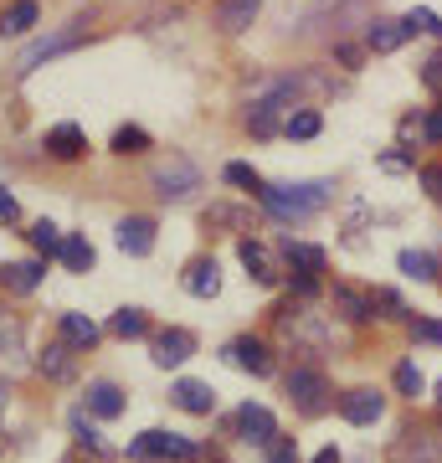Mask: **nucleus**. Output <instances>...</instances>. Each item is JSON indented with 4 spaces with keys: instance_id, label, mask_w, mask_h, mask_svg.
<instances>
[{
    "instance_id": "nucleus-10",
    "label": "nucleus",
    "mask_w": 442,
    "mask_h": 463,
    "mask_svg": "<svg viewBox=\"0 0 442 463\" xmlns=\"http://www.w3.org/2000/svg\"><path fill=\"white\" fill-rule=\"evenodd\" d=\"M283 335H288L298 350H324L329 340H334V330H329L319 315H294V309L283 315Z\"/></svg>"
},
{
    "instance_id": "nucleus-44",
    "label": "nucleus",
    "mask_w": 442,
    "mask_h": 463,
    "mask_svg": "<svg viewBox=\"0 0 442 463\" xmlns=\"http://www.w3.org/2000/svg\"><path fill=\"white\" fill-rule=\"evenodd\" d=\"M381 170L401 175V170H411V155H401V149H386V155H381Z\"/></svg>"
},
{
    "instance_id": "nucleus-27",
    "label": "nucleus",
    "mask_w": 442,
    "mask_h": 463,
    "mask_svg": "<svg viewBox=\"0 0 442 463\" xmlns=\"http://www.w3.org/2000/svg\"><path fill=\"white\" fill-rule=\"evenodd\" d=\"M36 16H42V5H36V0H16V5L0 16V36H26L36 26Z\"/></svg>"
},
{
    "instance_id": "nucleus-23",
    "label": "nucleus",
    "mask_w": 442,
    "mask_h": 463,
    "mask_svg": "<svg viewBox=\"0 0 442 463\" xmlns=\"http://www.w3.org/2000/svg\"><path fill=\"white\" fill-rule=\"evenodd\" d=\"M42 263H0V288H11V294H36L42 288Z\"/></svg>"
},
{
    "instance_id": "nucleus-14",
    "label": "nucleus",
    "mask_w": 442,
    "mask_h": 463,
    "mask_svg": "<svg viewBox=\"0 0 442 463\" xmlns=\"http://www.w3.org/2000/svg\"><path fill=\"white\" fill-rule=\"evenodd\" d=\"M170 402H175L181 412H191V417H212L216 412V392L206 386V381H191V376H181L175 386H170Z\"/></svg>"
},
{
    "instance_id": "nucleus-38",
    "label": "nucleus",
    "mask_w": 442,
    "mask_h": 463,
    "mask_svg": "<svg viewBox=\"0 0 442 463\" xmlns=\"http://www.w3.org/2000/svg\"><path fill=\"white\" fill-rule=\"evenodd\" d=\"M206 227H252V216L237 212V206H212L206 212Z\"/></svg>"
},
{
    "instance_id": "nucleus-3",
    "label": "nucleus",
    "mask_w": 442,
    "mask_h": 463,
    "mask_svg": "<svg viewBox=\"0 0 442 463\" xmlns=\"http://www.w3.org/2000/svg\"><path fill=\"white\" fill-rule=\"evenodd\" d=\"M129 458H134V463H155V458L196 463V458H206V453H201V443H191V438H181V432L149 428V432H139V438L129 443Z\"/></svg>"
},
{
    "instance_id": "nucleus-7",
    "label": "nucleus",
    "mask_w": 442,
    "mask_h": 463,
    "mask_svg": "<svg viewBox=\"0 0 442 463\" xmlns=\"http://www.w3.org/2000/svg\"><path fill=\"white\" fill-rule=\"evenodd\" d=\"M340 5H355V0H283V32H309V26H324Z\"/></svg>"
},
{
    "instance_id": "nucleus-29",
    "label": "nucleus",
    "mask_w": 442,
    "mask_h": 463,
    "mask_svg": "<svg viewBox=\"0 0 442 463\" xmlns=\"http://www.w3.org/2000/svg\"><path fill=\"white\" fill-rule=\"evenodd\" d=\"M108 335H114V340H139V335H149V315L145 309H118V315L108 319Z\"/></svg>"
},
{
    "instance_id": "nucleus-19",
    "label": "nucleus",
    "mask_w": 442,
    "mask_h": 463,
    "mask_svg": "<svg viewBox=\"0 0 442 463\" xmlns=\"http://www.w3.org/2000/svg\"><path fill=\"white\" fill-rule=\"evenodd\" d=\"M47 155L52 160H82L88 155V134L78 129V124H57V129H47Z\"/></svg>"
},
{
    "instance_id": "nucleus-21",
    "label": "nucleus",
    "mask_w": 442,
    "mask_h": 463,
    "mask_svg": "<svg viewBox=\"0 0 442 463\" xmlns=\"http://www.w3.org/2000/svg\"><path fill=\"white\" fill-rule=\"evenodd\" d=\"M407 21H386V16H376L371 26H365V47L376 52V57H386V52H396L401 42H407Z\"/></svg>"
},
{
    "instance_id": "nucleus-5",
    "label": "nucleus",
    "mask_w": 442,
    "mask_h": 463,
    "mask_svg": "<svg viewBox=\"0 0 442 463\" xmlns=\"http://www.w3.org/2000/svg\"><path fill=\"white\" fill-rule=\"evenodd\" d=\"M283 392H288V402H294L304 417H319V412H329V376L319 371V365H294L288 376H283Z\"/></svg>"
},
{
    "instance_id": "nucleus-39",
    "label": "nucleus",
    "mask_w": 442,
    "mask_h": 463,
    "mask_svg": "<svg viewBox=\"0 0 442 463\" xmlns=\"http://www.w3.org/2000/svg\"><path fill=\"white\" fill-rule=\"evenodd\" d=\"M417 181H422V191L442 206V165H422V170H417Z\"/></svg>"
},
{
    "instance_id": "nucleus-43",
    "label": "nucleus",
    "mask_w": 442,
    "mask_h": 463,
    "mask_svg": "<svg viewBox=\"0 0 442 463\" xmlns=\"http://www.w3.org/2000/svg\"><path fill=\"white\" fill-rule=\"evenodd\" d=\"M422 134L432 139V145H442V103H437V109H427V118H422Z\"/></svg>"
},
{
    "instance_id": "nucleus-25",
    "label": "nucleus",
    "mask_w": 442,
    "mask_h": 463,
    "mask_svg": "<svg viewBox=\"0 0 442 463\" xmlns=\"http://www.w3.org/2000/svg\"><path fill=\"white\" fill-rule=\"evenodd\" d=\"M283 258H288V268H294V273H314V279H319V273H324V248H309V242H294V237H288V242H283Z\"/></svg>"
},
{
    "instance_id": "nucleus-50",
    "label": "nucleus",
    "mask_w": 442,
    "mask_h": 463,
    "mask_svg": "<svg viewBox=\"0 0 442 463\" xmlns=\"http://www.w3.org/2000/svg\"><path fill=\"white\" fill-rule=\"evenodd\" d=\"M437 402H442V381H437Z\"/></svg>"
},
{
    "instance_id": "nucleus-6",
    "label": "nucleus",
    "mask_w": 442,
    "mask_h": 463,
    "mask_svg": "<svg viewBox=\"0 0 442 463\" xmlns=\"http://www.w3.org/2000/svg\"><path fill=\"white\" fill-rule=\"evenodd\" d=\"M231 428H237V438H242V443H252V448H273V443H278V417L268 412V407H258V402L237 407Z\"/></svg>"
},
{
    "instance_id": "nucleus-40",
    "label": "nucleus",
    "mask_w": 442,
    "mask_h": 463,
    "mask_svg": "<svg viewBox=\"0 0 442 463\" xmlns=\"http://www.w3.org/2000/svg\"><path fill=\"white\" fill-rule=\"evenodd\" d=\"M422 83L432 88V93H442V47H437V52H432V57L422 62Z\"/></svg>"
},
{
    "instance_id": "nucleus-31",
    "label": "nucleus",
    "mask_w": 442,
    "mask_h": 463,
    "mask_svg": "<svg viewBox=\"0 0 442 463\" xmlns=\"http://www.w3.org/2000/svg\"><path fill=\"white\" fill-rule=\"evenodd\" d=\"M26 237H32V248L42 252V258H57V252H62V232H57V222H47V216H42V222H32V232H26Z\"/></svg>"
},
{
    "instance_id": "nucleus-9",
    "label": "nucleus",
    "mask_w": 442,
    "mask_h": 463,
    "mask_svg": "<svg viewBox=\"0 0 442 463\" xmlns=\"http://www.w3.org/2000/svg\"><path fill=\"white\" fill-rule=\"evenodd\" d=\"M340 417L350 428H376L381 417H386V397H381L376 386H355V392L340 397Z\"/></svg>"
},
{
    "instance_id": "nucleus-49",
    "label": "nucleus",
    "mask_w": 442,
    "mask_h": 463,
    "mask_svg": "<svg viewBox=\"0 0 442 463\" xmlns=\"http://www.w3.org/2000/svg\"><path fill=\"white\" fill-rule=\"evenodd\" d=\"M0 412H5V376H0Z\"/></svg>"
},
{
    "instance_id": "nucleus-8",
    "label": "nucleus",
    "mask_w": 442,
    "mask_h": 463,
    "mask_svg": "<svg viewBox=\"0 0 442 463\" xmlns=\"http://www.w3.org/2000/svg\"><path fill=\"white\" fill-rule=\"evenodd\" d=\"M191 355H196V335L181 330V325H170V330H160L149 340V361L160 365V371H175V365H185Z\"/></svg>"
},
{
    "instance_id": "nucleus-4",
    "label": "nucleus",
    "mask_w": 442,
    "mask_h": 463,
    "mask_svg": "<svg viewBox=\"0 0 442 463\" xmlns=\"http://www.w3.org/2000/svg\"><path fill=\"white\" fill-rule=\"evenodd\" d=\"M196 185H201V170H196V160H185V155H165V160L149 165V191L160 201H185Z\"/></svg>"
},
{
    "instance_id": "nucleus-32",
    "label": "nucleus",
    "mask_w": 442,
    "mask_h": 463,
    "mask_svg": "<svg viewBox=\"0 0 442 463\" xmlns=\"http://www.w3.org/2000/svg\"><path fill=\"white\" fill-rule=\"evenodd\" d=\"M401 21H407V32H411V36L422 32V36H437V42H442V16H437V11H427V5H411Z\"/></svg>"
},
{
    "instance_id": "nucleus-18",
    "label": "nucleus",
    "mask_w": 442,
    "mask_h": 463,
    "mask_svg": "<svg viewBox=\"0 0 442 463\" xmlns=\"http://www.w3.org/2000/svg\"><path fill=\"white\" fill-rule=\"evenodd\" d=\"M262 11V0H221L216 5V32H227V36H242L252 21H258Z\"/></svg>"
},
{
    "instance_id": "nucleus-17",
    "label": "nucleus",
    "mask_w": 442,
    "mask_h": 463,
    "mask_svg": "<svg viewBox=\"0 0 442 463\" xmlns=\"http://www.w3.org/2000/svg\"><path fill=\"white\" fill-rule=\"evenodd\" d=\"M36 371L47 381H72L78 376V361H72V345L67 340H52V345L36 350Z\"/></svg>"
},
{
    "instance_id": "nucleus-22",
    "label": "nucleus",
    "mask_w": 442,
    "mask_h": 463,
    "mask_svg": "<svg viewBox=\"0 0 442 463\" xmlns=\"http://www.w3.org/2000/svg\"><path fill=\"white\" fill-rule=\"evenodd\" d=\"M57 330H62V340H67L72 350H93V345L103 340V330H99L88 315H57Z\"/></svg>"
},
{
    "instance_id": "nucleus-12",
    "label": "nucleus",
    "mask_w": 442,
    "mask_h": 463,
    "mask_svg": "<svg viewBox=\"0 0 442 463\" xmlns=\"http://www.w3.org/2000/svg\"><path fill=\"white\" fill-rule=\"evenodd\" d=\"M334 315H344L350 325H371L376 315V294H365L355 283H334Z\"/></svg>"
},
{
    "instance_id": "nucleus-35",
    "label": "nucleus",
    "mask_w": 442,
    "mask_h": 463,
    "mask_svg": "<svg viewBox=\"0 0 442 463\" xmlns=\"http://www.w3.org/2000/svg\"><path fill=\"white\" fill-rule=\"evenodd\" d=\"M72 438H78L88 453H103V438H99V428L88 422V407H82V412H72Z\"/></svg>"
},
{
    "instance_id": "nucleus-33",
    "label": "nucleus",
    "mask_w": 442,
    "mask_h": 463,
    "mask_svg": "<svg viewBox=\"0 0 442 463\" xmlns=\"http://www.w3.org/2000/svg\"><path fill=\"white\" fill-rule=\"evenodd\" d=\"M221 181H227V185H242V191H252V196H258L262 185H268V181L258 175V170H252V165H242V160H231V165L221 170Z\"/></svg>"
},
{
    "instance_id": "nucleus-24",
    "label": "nucleus",
    "mask_w": 442,
    "mask_h": 463,
    "mask_svg": "<svg viewBox=\"0 0 442 463\" xmlns=\"http://www.w3.org/2000/svg\"><path fill=\"white\" fill-rule=\"evenodd\" d=\"M57 258H62V268H67V273H88L99 252H93V242H88L82 232H67V237H62V252H57Z\"/></svg>"
},
{
    "instance_id": "nucleus-46",
    "label": "nucleus",
    "mask_w": 442,
    "mask_h": 463,
    "mask_svg": "<svg viewBox=\"0 0 442 463\" xmlns=\"http://www.w3.org/2000/svg\"><path fill=\"white\" fill-rule=\"evenodd\" d=\"M268 463H298V453H294V443H283V438H278V443L268 448Z\"/></svg>"
},
{
    "instance_id": "nucleus-48",
    "label": "nucleus",
    "mask_w": 442,
    "mask_h": 463,
    "mask_svg": "<svg viewBox=\"0 0 442 463\" xmlns=\"http://www.w3.org/2000/svg\"><path fill=\"white\" fill-rule=\"evenodd\" d=\"M314 463H340V453H334V448H319V453H314Z\"/></svg>"
},
{
    "instance_id": "nucleus-42",
    "label": "nucleus",
    "mask_w": 442,
    "mask_h": 463,
    "mask_svg": "<svg viewBox=\"0 0 442 463\" xmlns=\"http://www.w3.org/2000/svg\"><path fill=\"white\" fill-rule=\"evenodd\" d=\"M16 222H21V206H16V196L0 185V227H16Z\"/></svg>"
},
{
    "instance_id": "nucleus-41",
    "label": "nucleus",
    "mask_w": 442,
    "mask_h": 463,
    "mask_svg": "<svg viewBox=\"0 0 442 463\" xmlns=\"http://www.w3.org/2000/svg\"><path fill=\"white\" fill-rule=\"evenodd\" d=\"M361 57H365V47H355V42H334V62H340V67H350V72H355V67H361Z\"/></svg>"
},
{
    "instance_id": "nucleus-34",
    "label": "nucleus",
    "mask_w": 442,
    "mask_h": 463,
    "mask_svg": "<svg viewBox=\"0 0 442 463\" xmlns=\"http://www.w3.org/2000/svg\"><path fill=\"white\" fill-rule=\"evenodd\" d=\"M149 149V134L139 129V124H124V129L114 134V155H145Z\"/></svg>"
},
{
    "instance_id": "nucleus-16",
    "label": "nucleus",
    "mask_w": 442,
    "mask_h": 463,
    "mask_svg": "<svg viewBox=\"0 0 442 463\" xmlns=\"http://www.w3.org/2000/svg\"><path fill=\"white\" fill-rule=\"evenodd\" d=\"M237 258H242V268H247V279H252V283H262V288H273V283H278V268H273V252L262 248V242H252V237H242V242H237Z\"/></svg>"
},
{
    "instance_id": "nucleus-15",
    "label": "nucleus",
    "mask_w": 442,
    "mask_h": 463,
    "mask_svg": "<svg viewBox=\"0 0 442 463\" xmlns=\"http://www.w3.org/2000/svg\"><path fill=\"white\" fill-rule=\"evenodd\" d=\"M124 407H129L124 386H114V381H88V412L99 417V422H114V417H124Z\"/></svg>"
},
{
    "instance_id": "nucleus-26",
    "label": "nucleus",
    "mask_w": 442,
    "mask_h": 463,
    "mask_svg": "<svg viewBox=\"0 0 442 463\" xmlns=\"http://www.w3.org/2000/svg\"><path fill=\"white\" fill-rule=\"evenodd\" d=\"M396 268H401V273H407V279H417V283H437V258H432V252H422V248H407L401 252V258H396Z\"/></svg>"
},
{
    "instance_id": "nucleus-13",
    "label": "nucleus",
    "mask_w": 442,
    "mask_h": 463,
    "mask_svg": "<svg viewBox=\"0 0 442 463\" xmlns=\"http://www.w3.org/2000/svg\"><path fill=\"white\" fill-rule=\"evenodd\" d=\"M221 355H227L237 371H252V376H268V371H273V355H268V345H262L258 335H242V340H231Z\"/></svg>"
},
{
    "instance_id": "nucleus-11",
    "label": "nucleus",
    "mask_w": 442,
    "mask_h": 463,
    "mask_svg": "<svg viewBox=\"0 0 442 463\" xmlns=\"http://www.w3.org/2000/svg\"><path fill=\"white\" fill-rule=\"evenodd\" d=\"M114 242H118V252H129V258H149V252H155V222H149V216H124L114 227Z\"/></svg>"
},
{
    "instance_id": "nucleus-20",
    "label": "nucleus",
    "mask_w": 442,
    "mask_h": 463,
    "mask_svg": "<svg viewBox=\"0 0 442 463\" xmlns=\"http://www.w3.org/2000/svg\"><path fill=\"white\" fill-rule=\"evenodd\" d=\"M185 294L191 298H216L221 294V268H216V258H196V263L185 268Z\"/></svg>"
},
{
    "instance_id": "nucleus-1",
    "label": "nucleus",
    "mask_w": 442,
    "mask_h": 463,
    "mask_svg": "<svg viewBox=\"0 0 442 463\" xmlns=\"http://www.w3.org/2000/svg\"><path fill=\"white\" fill-rule=\"evenodd\" d=\"M262 212L278 216V222H309L334 201V181H278L258 191Z\"/></svg>"
},
{
    "instance_id": "nucleus-36",
    "label": "nucleus",
    "mask_w": 442,
    "mask_h": 463,
    "mask_svg": "<svg viewBox=\"0 0 442 463\" xmlns=\"http://www.w3.org/2000/svg\"><path fill=\"white\" fill-rule=\"evenodd\" d=\"M411 340H422V345H442V319H427V315H411L407 319Z\"/></svg>"
},
{
    "instance_id": "nucleus-47",
    "label": "nucleus",
    "mask_w": 442,
    "mask_h": 463,
    "mask_svg": "<svg viewBox=\"0 0 442 463\" xmlns=\"http://www.w3.org/2000/svg\"><path fill=\"white\" fill-rule=\"evenodd\" d=\"M411 134H422V129H417V118H411V114H407V118H401V149H407V145H411Z\"/></svg>"
},
{
    "instance_id": "nucleus-2",
    "label": "nucleus",
    "mask_w": 442,
    "mask_h": 463,
    "mask_svg": "<svg viewBox=\"0 0 442 463\" xmlns=\"http://www.w3.org/2000/svg\"><path fill=\"white\" fill-rule=\"evenodd\" d=\"M88 42V21H67V26H57V32L36 36V42H26V47L16 52V62H11V72L16 78H32L42 62H52V57H62V52L82 47Z\"/></svg>"
},
{
    "instance_id": "nucleus-45",
    "label": "nucleus",
    "mask_w": 442,
    "mask_h": 463,
    "mask_svg": "<svg viewBox=\"0 0 442 463\" xmlns=\"http://www.w3.org/2000/svg\"><path fill=\"white\" fill-rule=\"evenodd\" d=\"M376 309H386L381 319H396V315H401V298H396L391 288H381V294H376Z\"/></svg>"
},
{
    "instance_id": "nucleus-28",
    "label": "nucleus",
    "mask_w": 442,
    "mask_h": 463,
    "mask_svg": "<svg viewBox=\"0 0 442 463\" xmlns=\"http://www.w3.org/2000/svg\"><path fill=\"white\" fill-rule=\"evenodd\" d=\"M21 350H26V335H21V319L16 315H0V361L16 365Z\"/></svg>"
},
{
    "instance_id": "nucleus-30",
    "label": "nucleus",
    "mask_w": 442,
    "mask_h": 463,
    "mask_svg": "<svg viewBox=\"0 0 442 463\" xmlns=\"http://www.w3.org/2000/svg\"><path fill=\"white\" fill-rule=\"evenodd\" d=\"M319 129H324V114L319 109H294V114L283 118V134L288 139H314Z\"/></svg>"
},
{
    "instance_id": "nucleus-37",
    "label": "nucleus",
    "mask_w": 442,
    "mask_h": 463,
    "mask_svg": "<svg viewBox=\"0 0 442 463\" xmlns=\"http://www.w3.org/2000/svg\"><path fill=\"white\" fill-rule=\"evenodd\" d=\"M422 386H427V381H422V371H417L411 361L396 365V392H401V397H422Z\"/></svg>"
}]
</instances>
